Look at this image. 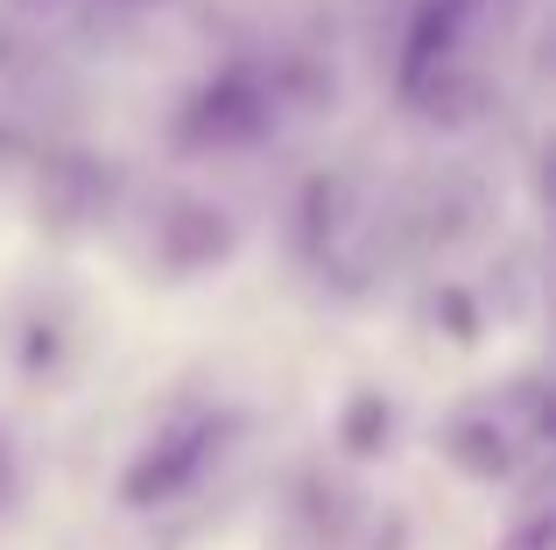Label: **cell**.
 Returning a JSON list of instances; mask_svg holds the SVG:
<instances>
[{
  "mask_svg": "<svg viewBox=\"0 0 556 550\" xmlns=\"http://www.w3.org/2000/svg\"><path fill=\"white\" fill-rule=\"evenodd\" d=\"M163 254L177 268H212L232 254V220H218L212 205H177L163 226Z\"/></svg>",
  "mask_w": 556,
  "mask_h": 550,
  "instance_id": "3957f363",
  "label": "cell"
},
{
  "mask_svg": "<svg viewBox=\"0 0 556 550\" xmlns=\"http://www.w3.org/2000/svg\"><path fill=\"white\" fill-rule=\"evenodd\" d=\"M458 0H430V8L416 14V28H408V50H402V78H408V92H422L430 85V71L451 57V42H458Z\"/></svg>",
  "mask_w": 556,
  "mask_h": 550,
  "instance_id": "277c9868",
  "label": "cell"
},
{
  "mask_svg": "<svg viewBox=\"0 0 556 550\" xmlns=\"http://www.w3.org/2000/svg\"><path fill=\"white\" fill-rule=\"evenodd\" d=\"M501 550H556V515H549V509H535L529 523H515V529L501 537Z\"/></svg>",
  "mask_w": 556,
  "mask_h": 550,
  "instance_id": "52a82bcc",
  "label": "cell"
},
{
  "mask_svg": "<svg viewBox=\"0 0 556 550\" xmlns=\"http://www.w3.org/2000/svg\"><path fill=\"white\" fill-rule=\"evenodd\" d=\"M388 438H394V402L374 396V388H359V396L345 402V416H339V445L353 459H374V452H388Z\"/></svg>",
  "mask_w": 556,
  "mask_h": 550,
  "instance_id": "5b68a950",
  "label": "cell"
},
{
  "mask_svg": "<svg viewBox=\"0 0 556 550\" xmlns=\"http://www.w3.org/2000/svg\"><path fill=\"white\" fill-rule=\"evenodd\" d=\"M261 127H268V99H261V85L240 78V71H226L218 85H204V92L190 99L184 149H240V141L261 135Z\"/></svg>",
  "mask_w": 556,
  "mask_h": 550,
  "instance_id": "7a4b0ae2",
  "label": "cell"
},
{
  "mask_svg": "<svg viewBox=\"0 0 556 550\" xmlns=\"http://www.w3.org/2000/svg\"><path fill=\"white\" fill-rule=\"evenodd\" d=\"M226 445V416H184V424H163V438H149V452L127 459L121 473V501L127 509H163V501L190 495L212 466V452Z\"/></svg>",
  "mask_w": 556,
  "mask_h": 550,
  "instance_id": "6da1fadb",
  "label": "cell"
},
{
  "mask_svg": "<svg viewBox=\"0 0 556 550\" xmlns=\"http://www.w3.org/2000/svg\"><path fill=\"white\" fill-rule=\"evenodd\" d=\"M14 509V445L0 438V515Z\"/></svg>",
  "mask_w": 556,
  "mask_h": 550,
  "instance_id": "ba28073f",
  "label": "cell"
},
{
  "mask_svg": "<svg viewBox=\"0 0 556 550\" xmlns=\"http://www.w3.org/2000/svg\"><path fill=\"white\" fill-rule=\"evenodd\" d=\"M451 459H458L465 473H479V480H501V473L515 466L501 424H458V430H451Z\"/></svg>",
  "mask_w": 556,
  "mask_h": 550,
  "instance_id": "8992f818",
  "label": "cell"
}]
</instances>
